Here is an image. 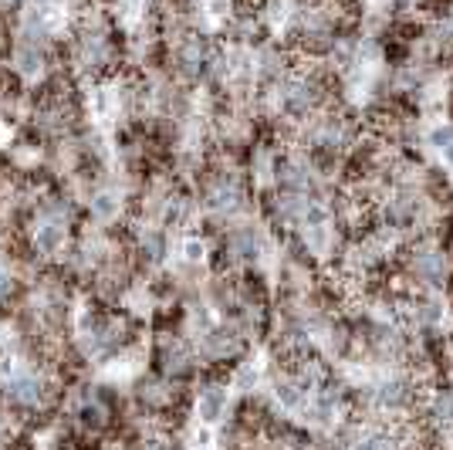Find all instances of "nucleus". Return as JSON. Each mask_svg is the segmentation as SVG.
I'll return each instance as SVG.
<instances>
[{
	"label": "nucleus",
	"mask_w": 453,
	"mask_h": 450,
	"mask_svg": "<svg viewBox=\"0 0 453 450\" xmlns=\"http://www.w3.org/2000/svg\"><path fill=\"white\" fill-rule=\"evenodd\" d=\"M436 156H440V163H443V167L453 169V139H450V143H447V146H443V150L436 152Z\"/></svg>",
	"instance_id": "ddd939ff"
},
{
	"label": "nucleus",
	"mask_w": 453,
	"mask_h": 450,
	"mask_svg": "<svg viewBox=\"0 0 453 450\" xmlns=\"http://www.w3.org/2000/svg\"><path fill=\"white\" fill-rule=\"evenodd\" d=\"M196 353L207 362H226L244 353V332L241 325H226V322H210L207 329L196 336Z\"/></svg>",
	"instance_id": "f03ea898"
},
{
	"label": "nucleus",
	"mask_w": 453,
	"mask_h": 450,
	"mask_svg": "<svg viewBox=\"0 0 453 450\" xmlns=\"http://www.w3.org/2000/svg\"><path fill=\"white\" fill-rule=\"evenodd\" d=\"M88 213H92L95 224H115V221L126 213V200H122L119 190L98 187L92 197H88Z\"/></svg>",
	"instance_id": "39448f33"
},
{
	"label": "nucleus",
	"mask_w": 453,
	"mask_h": 450,
	"mask_svg": "<svg viewBox=\"0 0 453 450\" xmlns=\"http://www.w3.org/2000/svg\"><path fill=\"white\" fill-rule=\"evenodd\" d=\"M226 403H230V393H226L224 383H210V386H203L200 396H196V420H200L203 427L220 423L226 413Z\"/></svg>",
	"instance_id": "20e7f679"
},
{
	"label": "nucleus",
	"mask_w": 453,
	"mask_h": 450,
	"mask_svg": "<svg viewBox=\"0 0 453 450\" xmlns=\"http://www.w3.org/2000/svg\"><path fill=\"white\" fill-rule=\"evenodd\" d=\"M75 416L85 431H102V427H109V420H112V407L105 403L102 393H85L75 403Z\"/></svg>",
	"instance_id": "423d86ee"
},
{
	"label": "nucleus",
	"mask_w": 453,
	"mask_h": 450,
	"mask_svg": "<svg viewBox=\"0 0 453 450\" xmlns=\"http://www.w3.org/2000/svg\"><path fill=\"white\" fill-rule=\"evenodd\" d=\"M193 450H200V447H193Z\"/></svg>",
	"instance_id": "4468645a"
},
{
	"label": "nucleus",
	"mask_w": 453,
	"mask_h": 450,
	"mask_svg": "<svg viewBox=\"0 0 453 450\" xmlns=\"http://www.w3.org/2000/svg\"><path fill=\"white\" fill-rule=\"evenodd\" d=\"M139 400L150 410H170L176 393H173V383L166 376H150V379L139 383Z\"/></svg>",
	"instance_id": "0eeeda50"
},
{
	"label": "nucleus",
	"mask_w": 453,
	"mask_h": 450,
	"mask_svg": "<svg viewBox=\"0 0 453 450\" xmlns=\"http://www.w3.org/2000/svg\"><path fill=\"white\" fill-rule=\"evenodd\" d=\"M349 450H403L399 447V433L396 427H362L356 433V440L349 444Z\"/></svg>",
	"instance_id": "6e6552de"
},
{
	"label": "nucleus",
	"mask_w": 453,
	"mask_h": 450,
	"mask_svg": "<svg viewBox=\"0 0 453 450\" xmlns=\"http://www.w3.org/2000/svg\"><path fill=\"white\" fill-rule=\"evenodd\" d=\"M207 251H210V247H207V241H203L200 234H187V237L180 241V254H183V261L193 264V268L207 261Z\"/></svg>",
	"instance_id": "9d476101"
},
{
	"label": "nucleus",
	"mask_w": 453,
	"mask_h": 450,
	"mask_svg": "<svg viewBox=\"0 0 453 450\" xmlns=\"http://www.w3.org/2000/svg\"><path fill=\"white\" fill-rule=\"evenodd\" d=\"M0 390L18 410H38L48 396V379L14 356H0Z\"/></svg>",
	"instance_id": "f257e3e1"
},
{
	"label": "nucleus",
	"mask_w": 453,
	"mask_h": 450,
	"mask_svg": "<svg viewBox=\"0 0 453 450\" xmlns=\"http://www.w3.org/2000/svg\"><path fill=\"white\" fill-rule=\"evenodd\" d=\"M139 450H173L170 440H163V437H150V440H142Z\"/></svg>",
	"instance_id": "f8f14e48"
},
{
	"label": "nucleus",
	"mask_w": 453,
	"mask_h": 450,
	"mask_svg": "<svg viewBox=\"0 0 453 450\" xmlns=\"http://www.w3.org/2000/svg\"><path fill=\"white\" fill-rule=\"evenodd\" d=\"M11 291H14V275H11V268L0 261V301L11 299Z\"/></svg>",
	"instance_id": "9b49d317"
},
{
	"label": "nucleus",
	"mask_w": 453,
	"mask_h": 450,
	"mask_svg": "<svg viewBox=\"0 0 453 450\" xmlns=\"http://www.w3.org/2000/svg\"><path fill=\"white\" fill-rule=\"evenodd\" d=\"M156 366H159V376L180 379V376H187L193 369V349H189L183 338L163 336L159 345H156Z\"/></svg>",
	"instance_id": "7ed1b4c3"
},
{
	"label": "nucleus",
	"mask_w": 453,
	"mask_h": 450,
	"mask_svg": "<svg viewBox=\"0 0 453 450\" xmlns=\"http://www.w3.org/2000/svg\"><path fill=\"white\" fill-rule=\"evenodd\" d=\"M257 383H261V366L254 362V359H247L237 366V373H234V390H241V393H254L257 390Z\"/></svg>",
	"instance_id": "1a4fd4ad"
}]
</instances>
